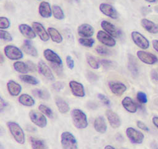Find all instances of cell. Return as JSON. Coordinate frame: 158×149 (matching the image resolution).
Segmentation results:
<instances>
[{"instance_id": "obj_1", "label": "cell", "mask_w": 158, "mask_h": 149, "mask_svg": "<svg viewBox=\"0 0 158 149\" xmlns=\"http://www.w3.org/2000/svg\"><path fill=\"white\" fill-rule=\"evenodd\" d=\"M71 116L75 127L82 129L88 126V119L86 114L81 110L75 108L71 111Z\"/></svg>"}, {"instance_id": "obj_2", "label": "cell", "mask_w": 158, "mask_h": 149, "mask_svg": "<svg viewBox=\"0 0 158 149\" xmlns=\"http://www.w3.org/2000/svg\"><path fill=\"white\" fill-rule=\"evenodd\" d=\"M7 126L13 137L19 143L23 144L25 141V134L19 124L13 121L7 123Z\"/></svg>"}, {"instance_id": "obj_3", "label": "cell", "mask_w": 158, "mask_h": 149, "mask_svg": "<svg viewBox=\"0 0 158 149\" xmlns=\"http://www.w3.org/2000/svg\"><path fill=\"white\" fill-rule=\"evenodd\" d=\"M60 142L63 149H78L77 140L70 132H64L61 134Z\"/></svg>"}, {"instance_id": "obj_4", "label": "cell", "mask_w": 158, "mask_h": 149, "mask_svg": "<svg viewBox=\"0 0 158 149\" xmlns=\"http://www.w3.org/2000/svg\"><path fill=\"white\" fill-rule=\"evenodd\" d=\"M125 132L127 137L132 143L141 144L143 142L144 136L139 131L133 127H129L127 128Z\"/></svg>"}, {"instance_id": "obj_5", "label": "cell", "mask_w": 158, "mask_h": 149, "mask_svg": "<svg viewBox=\"0 0 158 149\" xmlns=\"http://www.w3.org/2000/svg\"><path fill=\"white\" fill-rule=\"evenodd\" d=\"M131 38L133 42L142 49H147L149 47V41L141 33L138 31H132Z\"/></svg>"}, {"instance_id": "obj_6", "label": "cell", "mask_w": 158, "mask_h": 149, "mask_svg": "<svg viewBox=\"0 0 158 149\" xmlns=\"http://www.w3.org/2000/svg\"><path fill=\"white\" fill-rule=\"evenodd\" d=\"M6 56L10 60H17L23 57L22 50L16 46L12 45H7L4 49Z\"/></svg>"}, {"instance_id": "obj_7", "label": "cell", "mask_w": 158, "mask_h": 149, "mask_svg": "<svg viewBox=\"0 0 158 149\" xmlns=\"http://www.w3.org/2000/svg\"><path fill=\"white\" fill-rule=\"evenodd\" d=\"M29 118L31 122L40 127H44L47 125L46 118L41 113L35 110L29 112Z\"/></svg>"}, {"instance_id": "obj_8", "label": "cell", "mask_w": 158, "mask_h": 149, "mask_svg": "<svg viewBox=\"0 0 158 149\" xmlns=\"http://www.w3.org/2000/svg\"><path fill=\"white\" fill-rule=\"evenodd\" d=\"M136 55L142 62L148 65H153L158 62V58L156 55L144 50H138Z\"/></svg>"}, {"instance_id": "obj_9", "label": "cell", "mask_w": 158, "mask_h": 149, "mask_svg": "<svg viewBox=\"0 0 158 149\" xmlns=\"http://www.w3.org/2000/svg\"><path fill=\"white\" fill-rule=\"evenodd\" d=\"M96 38L100 42L106 46L114 47L116 44L115 39L104 31H98L96 34Z\"/></svg>"}, {"instance_id": "obj_10", "label": "cell", "mask_w": 158, "mask_h": 149, "mask_svg": "<svg viewBox=\"0 0 158 149\" xmlns=\"http://www.w3.org/2000/svg\"><path fill=\"white\" fill-rule=\"evenodd\" d=\"M108 86L112 93L117 96H121L127 89L126 85L119 81H110Z\"/></svg>"}, {"instance_id": "obj_11", "label": "cell", "mask_w": 158, "mask_h": 149, "mask_svg": "<svg viewBox=\"0 0 158 149\" xmlns=\"http://www.w3.org/2000/svg\"><path fill=\"white\" fill-rule=\"evenodd\" d=\"M99 10L104 15L112 19H116L118 17L117 11L111 4L107 3H101L99 5Z\"/></svg>"}, {"instance_id": "obj_12", "label": "cell", "mask_w": 158, "mask_h": 149, "mask_svg": "<svg viewBox=\"0 0 158 149\" xmlns=\"http://www.w3.org/2000/svg\"><path fill=\"white\" fill-rule=\"evenodd\" d=\"M32 27L35 33L38 34L41 40L43 41H47L49 39V36L43 25L38 22H34L32 23Z\"/></svg>"}, {"instance_id": "obj_13", "label": "cell", "mask_w": 158, "mask_h": 149, "mask_svg": "<svg viewBox=\"0 0 158 149\" xmlns=\"http://www.w3.org/2000/svg\"><path fill=\"white\" fill-rule=\"evenodd\" d=\"M101 26L105 32L110 34L113 38H119L120 33L117 28L110 22L107 20H102L101 22Z\"/></svg>"}, {"instance_id": "obj_14", "label": "cell", "mask_w": 158, "mask_h": 149, "mask_svg": "<svg viewBox=\"0 0 158 149\" xmlns=\"http://www.w3.org/2000/svg\"><path fill=\"white\" fill-rule=\"evenodd\" d=\"M69 87L73 95L78 97H83L85 92L83 85L76 81H71L69 83Z\"/></svg>"}, {"instance_id": "obj_15", "label": "cell", "mask_w": 158, "mask_h": 149, "mask_svg": "<svg viewBox=\"0 0 158 149\" xmlns=\"http://www.w3.org/2000/svg\"><path fill=\"white\" fill-rule=\"evenodd\" d=\"M107 119L109 124L112 128H118L121 125V120L118 115L111 110H107L106 111Z\"/></svg>"}, {"instance_id": "obj_16", "label": "cell", "mask_w": 158, "mask_h": 149, "mask_svg": "<svg viewBox=\"0 0 158 149\" xmlns=\"http://www.w3.org/2000/svg\"><path fill=\"white\" fill-rule=\"evenodd\" d=\"M43 55L46 60L50 62L51 63H55L60 65H62V60L60 57L51 49H45L43 52Z\"/></svg>"}, {"instance_id": "obj_17", "label": "cell", "mask_w": 158, "mask_h": 149, "mask_svg": "<svg viewBox=\"0 0 158 149\" xmlns=\"http://www.w3.org/2000/svg\"><path fill=\"white\" fill-rule=\"evenodd\" d=\"M77 32L78 35L82 38H90L94 34V30L91 25L83 23L78 27Z\"/></svg>"}, {"instance_id": "obj_18", "label": "cell", "mask_w": 158, "mask_h": 149, "mask_svg": "<svg viewBox=\"0 0 158 149\" xmlns=\"http://www.w3.org/2000/svg\"><path fill=\"white\" fill-rule=\"evenodd\" d=\"M38 69L39 70V72L46 78L50 81L54 80V76L53 75V73H52L51 70L43 60H40L38 62Z\"/></svg>"}, {"instance_id": "obj_19", "label": "cell", "mask_w": 158, "mask_h": 149, "mask_svg": "<svg viewBox=\"0 0 158 149\" xmlns=\"http://www.w3.org/2000/svg\"><path fill=\"white\" fill-rule=\"evenodd\" d=\"M122 105L126 111L131 113H135L138 110L137 104L130 97H125L122 100Z\"/></svg>"}, {"instance_id": "obj_20", "label": "cell", "mask_w": 158, "mask_h": 149, "mask_svg": "<svg viewBox=\"0 0 158 149\" xmlns=\"http://www.w3.org/2000/svg\"><path fill=\"white\" fill-rule=\"evenodd\" d=\"M141 25L148 32L151 34L158 33V25L152 21L147 18H142L141 20Z\"/></svg>"}, {"instance_id": "obj_21", "label": "cell", "mask_w": 158, "mask_h": 149, "mask_svg": "<svg viewBox=\"0 0 158 149\" xmlns=\"http://www.w3.org/2000/svg\"><path fill=\"white\" fill-rule=\"evenodd\" d=\"M19 30L21 34L23 35L26 38L34 39L36 38V33L35 31L27 24L22 23L19 25Z\"/></svg>"}, {"instance_id": "obj_22", "label": "cell", "mask_w": 158, "mask_h": 149, "mask_svg": "<svg viewBox=\"0 0 158 149\" xmlns=\"http://www.w3.org/2000/svg\"><path fill=\"white\" fill-rule=\"evenodd\" d=\"M38 11L40 15L45 18H48L51 17L52 15V9L50 4L46 1L41 2L38 7Z\"/></svg>"}, {"instance_id": "obj_23", "label": "cell", "mask_w": 158, "mask_h": 149, "mask_svg": "<svg viewBox=\"0 0 158 149\" xmlns=\"http://www.w3.org/2000/svg\"><path fill=\"white\" fill-rule=\"evenodd\" d=\"M94 127L96 131H97L99 133L104 134L106 132L107 126L105 119L103 116H98L94 119Z\"/></svg>"}, {"instance_id": "obj_24", "label": "cell", "mask_w": 158, "mask_h": 149, "mask_svg": "<svg viewBox=\"0 0 158 149\" xmlns=\"http://www.w3.org/2000/svg\"><path fill=\"white\" fill-rule=\"evenodd\" d=\"M7 88L9 93L12 96H17L21 92V86L13 80H10L7 83Z\"/></svg>"}, {"instance_id": "obj_25", "label": "cell", "mask_w": 158, "mask_h": 149, "mask_svg": "<svg viewBox=\"0 0 158 149\" xmlns=\"http://www.w3.org/2000/svg\"><path fill=\"white\" fill-rule=\"evenodd\" d=\"M22 49L24 52L33 57L38 55V51L36 48L31 44L29 40H25L22 46Z\"/></svg>"}, {"instance_id": "obj_26", "label": "cell", "mask_w": 158, "mask_h": 149, "mask_svg": "<svg viewBox=\"0 0 158 149\" xmlns=\"http://www.w3.org/2000/svg\"><path fill=\"white\" fill-rule=\"evenodd\" d=\"M55 103L60 113H66L70 110V107L69 104L62 98L59 97H56Z\"/></svg>"}, {"instance_id": "obj_27", "label": "cell", "mask_w": 158, "mask_h": 149, "mask_svg": "<svg viewBox=\"0 0 158 149\" xmlns=\"http://www.w3.org/2000/svg\"><path fill=\"white\" fill-rule=\"evenodd\" d=\"M128 68L133 76H136L138 74V66L136 59L134 57L130 55L128 61Z\"/></svg>"}, {"instance_id": "obj_28", "label": "cell", "mask_w": 158, "mask_h": 149, "mask_svg": "<svg viewBox=\"0 0 158 149\" xmlns=\"http://www.w3.org/2000/svg\"><path fill=\"white\" fill-rule=\"evenodd\" d=\"M48 33L52 41L56 43H60L62 41L63 38L62 35L56 28L53 27H49L48 28Z\"/></svg>"}, {"instance_id": "obj_29", "label": "cell", "mask_w": 158, "mask_h": 149, "mask_svg": "<svg viewBox=\"0 0 158 149\" xmlns=\"http://www.w3.org/2000/svg\"><path fill=\"white\" fill-rule=\"evenodd\" d=\"M19 102L22 105L25 107H31L35 104V100L28 94H23L19 97Z\"/></svg>"}, {"instance_id": "obj_30", "label": "cell", "mask_w": 158, "mask_h": 149, "mask_svg": "<svg viewBox=\"0 0 158 149\" xmlns=\"http://www.w3.org/2000/svg\"><path fill=\"white\" fill-rule=\"evenodd\" d=\"M31 92L35 97L43 100H48L50 97L49 92L46 89H34Z\"/></svg>"}, {"instance_id": "obj_31", "label": "cell", "mask_w": 158, "mask_h": 149, "mask_svg": "<svg viewBox=\"0 0 158 149\" xmlns=\"http://www.w3.org/2000/svg\"><path fill=\"white\" fill-rule=\"evenodd\" d=\"M30 142L33 149H47L44 142L40 139L30 137Z\"/></svg>"}, {"instance_id": "obj_32", "label": "cell", "mask_w": 158, "mask_h": 149, "mask_svg": "<svg viewBox=\"0 0 158 149\" xmlns=\"http://www.w3.org/2000/svg\"><path fill=\"white\" fill-rule=\"evenodd\" d=\"M13 66L14 69L19 73L25 74L29 71V70L26 63L20 61H17L14 63Z\"/></svg>"}, {"instance_id": "obj_33", "label": "cell", "mask_w": 158, "mask_h": 149, "mask_svg": "<svg viewBox=\"0 0 158 149\" xmlns=\"http://www.w3.org/2000/svg\"><path fill=\"white\" fill-rule=\"evenodd\" d=\"M19 78L21 81L24 83L32 84V85H36L39 83V81L35 77L32 76L28 74H22L19 76Z\"/></svg>"}, {"instance_id": "obj_34", "label": "cell", "mask_w": 158, "mask_h": 149, "mask_svg": "<svg viewBox=\"0 0 158 149\" xmlns=\"http://www.w3.org/2000/svg\"><path fill=\"white\" fill-rule=\"evenodd\" d=\"M52 12L54 17L57 20H62L64 18V13L61 7L57 5H53L52 7Z\"/></svg>"}, {"instance_id": "obj_35", "label": "cell", "mask_w": 158, "mask_h": 149, "mask_svg": "<svg viewBox=\"0 0 158 149\" xmlns=\"http://www.w3.org/2000/svg\"><path fill=\"white\" fill-rule=\"evenodd\" d=\"M86 60L87 62L88 63V65L93 69H98L100 66V64L99 61H98V60L94 58L93 56L87 54L86 55Z\"/></svg>"}, {"instance_id": "obj_36", "label": "cell", "mask_w": 158, "mask_h": 149, "mask_svg": "<svg viewBox=\"0 0 158 149\" xmlns=\"http://www.w3.org/2000/svg\"><path fill=\"white\" fill-rule=\"evenodd\" d=\"M78 42L81 45L85 47H91L94 44V39L89 38H81L78 39Z\"/></svg>"}, {"instance_id": "obj_37", "label": "cell", "mask_w": 158, "mask_h": 149, "mask_svg": "<svg viewBox=\"0 0 158 149\" xmlns=\"http://www.w3.org/2000/svg\"><path fill=\"white\" fill-rule=\"evenodd\" d=\"M38 108L42 113H43L48 118H53V112L49 107H47L44 104H40L38 107Z\"/></svg>"}, {"instance_id": "obj_38", "label": "cell", "mask_w": 158, "mask_h": 149, "mask_svg": "<svg viewBox=\"0 0 158 149\" xmlns=\"http://www.w3.org/2000/svg\"><path fill=\"white\" fill-rule=\"evenodd\" d=\"M96 51L98 54L101 55H109L111 54V51L108 48L102 46H98L96 47Z\"/></svg>"}, {"instance_id": "obj_39", "label": "cell", "mask_w": 158, "mask_h": 149, "mask_svg": "<svg viewBox=\"0 0 158 149\" xmlns=\"http://www.w3.org/2000/svg\"><path fill=\"white\" fill-rule=\"evenodd\" d=\"M10 25L9 20L6 17H0V28L1 30L9 28Z\"/></svg>"}, {"instance_id": "obj_40", "label": "cell", "mask_w": 158, "mask_h": 149, "mask_svg": "<svg viewBox=\"0 0 158 149\" xmlns=\"http://www.w3.org/2000/svg\"><path fill=\"white\" fill-rule=\"evenodd\" d=\"M136 98L139 102L141 103H146L148 102V97L146 93L142 91H139L137 92Z\"/></svg>"}, {"instance_id": "obj_41", "label": "cell", "mask_w": 158, "mask_h": 149, "mask_svg": "<svg viewBox=\"0 0 158 149\" xmlns=\"http://www.w3.org/2000/svg\"><path fill=\"white\" fill-rule=\"evenodd\" d=\"M0 39L6 41H12V37L11 34L3 30H0Z\"/></svg>"}, {"instance_id": "obj_42", "label": "cell", "mask_w": 158, "mask_h": 149, "mask_svg": "<svg viewBox=\"0 0 158 149\" xmlns=\"http://www.w3.org/2000/svg\"><path fill=\"white\" fill-rule=\"evenodd\" d=\"M86 78L89 82H95L98 80V76L92 71H88L86 73Z\"/></svg>"}, {"instance_id": "obj_43", "label": "cell", "mask_w": 158, "mask_h": 149, "mask_svg": "<svg viewBox=\"0 0 158 149\" xmlns=\"http://www.w3.org/2000/svg\"><path fill=\"white\" fill-rule=\"evenodd\" d=\"M98 98L102 102V103L103 104H104L106 106H109L110 104V100L109 99V98L106 96L105 95L102 94H98Z\"/></svg>"}, {"instance_id": "obj_44", "label": "cell", "mask_w": 158, "mask_h": 149, "mask_svg": "<svg viewBox=\"0 0 158 149\" xmlns=\"http://www.w3.org/2000/svg\"><path fill=\"white\" fill-rule=\"evenodd\" d=\"M51 65L52 68L58 75H60L62 74V65H60L55 63H51Z\"/></svg>"}, {"instance_id": "obj_45", "label": "cell", "mask_w": 158, "mask_h": 149, "mask_svg": "<svg viewBox=\"0 0 158 149\" xmlns=\"http://www.w3.org/2000/svg\"><path fill=\"white\" fill-rule=\"evenodd\" d=\"M64 86H65V84L64 83L57 81V82H55L54 83H53L52 85V87L55 91H60L61 89H62L64 87Z\"/></svg>"}, {"instance_id": "obj_46", "label": "cell", "mask_w": 158, "mask_h": 149, "mask_svg": "<svg viewBox=\"0 0 158 149\" xmlns=\"http://www.w3.org/2000/svg\"><path fill=\"white\" fill-rule=\"evenodd\" d=\"M136 124H137V126L141 130H143L144 131H149V129L147 126V125L141 121H139V120L137 121H136Z\"/></svg>"}, {"instance_id": "obj_47", "label": "cell", "mask_w": 158, "mask_h": 149, "mask_svg": "<svg viewBox=\"0 0 158 149\" xmlns=\"http://www.w3.org/2000/svg\"><path fill=\"white\" fill-rule=\"evenodd\" d=\"M66 63H67V66L69 69L72 70V69L73 68V67H74V61L70 55H68V56L66 57Z\"/></svg>"}, {"instance_id": "obj_48", "label": "cell", "mask_w": 158, "mask_h": 149, "mask_svg": "<svg viewBox=\"0 0 158 149\" xmlns=\"http://www.w3.org/2000/svg\"><path fill=\"white\" fill-rule=\"evenodd\" d=\"M101 64L106 68H109L111 67L113 65V62L110 60H106V59H102L100 62Z\"/></svg>"}, {"instance_id": "obj_49", "label": "cell", "mask_w": 158, "mask_h": 149, "mask_svg": "<svg viewBox=\"0 0 158 149\" xmlns=\"http://www.w3.org/2000/svg\"><path fill=\"white\" fill-rule=\"evenodd\" d=\"M26 64H27V66H28V70H29V71H35L36 70V67L35 64L33 62H32L28 60V61H27V62H26Z\"/></svg>"}, {"instance_id": "obj_50", "label": "cell", "mask_w": 158, "mask_h": 149, "mask_svg": "<svg viewBox=\"0 0 158 149\" xmlns=\"http://www.w3.org/2000/svg\"><path fill=\"white\" fill-rule=\"evenodd\" d=\"M6 102L4 100V99L0 96V111H2L4 110L6 107H7Z\"/></svg>"}, {"instance_id": "obj_51", "label": "cell", "mask_w": 158, "mask_h": 149, "mask_svg": "<svg viewBox=\"0 0 158 149\" xmlns=\"http://www.w3.org/2000/svg\"><path fill=\"white\" fill-rule=\"evenodd\" d=\"M151 77L155 81H158V71L156 70H152L151 71Z\"/></svg>"}, {"instance_id": "obj_52", "label": "cell", "mask_w": 158, "mask_h": 149, "mask_svg": "<svg viewBox=\"0 0 158 149\" xmlns=\"http://www.w3.org/2000/svg\"><path fill=\"white\" fill-rule=\"evenodd\" d=\"M152 47L154 49V50L158 52V40L154 39L152 41Z\"/></svg>"}, {"instance_id": "obj_53", "label": "cell", "mask_w": 158, "mask_h": 149, "mask_svg": "<svg viewBox=\"0 0 158 149\" xmlns=\"http://www.w3.org/2000/svg\"><path fill=\"white\" fill-rule=\"evenodd\" d=\"M153 124L158 129V116H153L152 118Z\"/></svg>"}, {"instance_id": "obj_54", "label": "cell", "mask_w": 158, "mask_h": 149, "mask_svg": "<svg viewBox=\"0 0 158 149\" xmlns=\"http://www.w3.org/2000/svg\"><path fill=\"white\" fill-rule=\"evenodd\" d=\"M4 133H5L4 129L1 126H0V137L2 136V135H3Z\"/></svg>"}, {"instance_id": "obj_55", "label": "cell", "mask_w": 158, "mask_h": 149, "mask_svg": "<svg viewBox=\"0 0 158 149\" xmlns=\"http://www.w3.org/2000/svg\"><path fill=\"white\" fill-rule=\"evenodd\" d=\"M4 62V58L2 55V54H1V52H0V63H2Z\"/></svg>"}, {"instance_id": "obj_56", "label": "cell", "mask_w": 158, "mask_h": 149, "mask_svg": "<svg viewBox=\"0 0 158 149\" xmlns=\"http://www.w3.org/2000/svg\"><path fill=\"white\" fill-rule=\"evenodd\" d=\"M104 149H115L113 146L110 145H107L105 146Z\"/></svg>"}, {"instance_id": "obj_57", "label": "cell", "mask_w": 158, "mask_h": 149, "mask_svg": "<svg viewBox=\"0 0 158 149\" xmlns=\"http://www.w3.org/2000/svg\"><path fill=\"white\" fill-rule=\"evenodd\" d=\"M146 2H156L157 0H145Z\"/></svg>"}, {"instance_id": "obj_58", "label": "cell", "mask_w": 158, "mask_h": 149, "mask_svg": "<svg viewBox=\"0 0 158 149\" xmlns=\"http://www.w3.org/2000/svg\"><path fill=\"white\" fill-rule=\"evenodd\" d=\"M0 149H4V147L2 146V145L0 143Z\"/></svg>"}, {"instance_id": "obj_59", "label": "cell", "mask_w": 158, "mask_h": 149, "mask_svg": "<svg viewBox=\"0 0 158 149\" xmlns=\"http://www.w3.org/2000/svg\"><path fill=\"white\" fill-rule=\"evenodd\" d=\"M75 1H78V0H75Z\"/></svg>"}]
</instances>
